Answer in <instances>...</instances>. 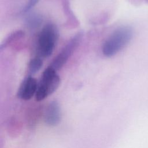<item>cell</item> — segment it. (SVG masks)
I'll return each instance as SVG.
<instances>
[{
	"instance_id": "6da1fadb",
	"label": "cell",
	"mask_w": 148,
	"mask_h": 148,
	"mask_svg": "<svg viewBox=\"0 0 148 148\" xmlns=\"http://www.w3.org/2000/svg\"><path fill=\"white\" fill-rule=\"evenodd\" d=\"M133 30L129 26H122L115 29L105 40L102 46V54L112 57L120 52L131 41Z\"/></svg>"
},
{
	"instance_id": "7a4b0ae2",
	"label": "cell",
	"mask_w": 148,
	"mask_h": 148,
	"mask_svg": "<svg viewBox=\"0 0 148 148\" xmlns=\"http://www.w3.org/2000/svg\"><path fill=\"white\" fill-rule=\"evenodd\" d=\"M59 33L52 23L46 24L38 34L36 42V56L47 58L53 53L58 41Z\"/></svg>"
},
{
	"instance_id": "3957f363",
	"label": "cell",
	"mask_w": 148,
	"mask_h": 148,
	"mask_svg": "<svg viewBox=\"0 0 148 148\" xmlns=\"http://www.w3.org/2000/svg\"><path fill=\"white\" fill-rule=\"evenodd\" d=\"M60 84V77L57 71L49 66L43 71L38 84L35 96L37 102H40L55 92Z\"/></svg>"
},
{
	"instance_id": "277c9868",
	"label": "cell",
	"mask_w": 148,
	"mask_h": 148,
	"mask_svg": "<svg viewBox=\"0 0 148 148\" xmlns=\"http://www.w3.org/2000/svg\"><path fill=\"white\" fill-rule=\"evenodd\" d=\"M82 35L83 33L79 32L71 38L52 61L50 66L52 67L57 71L60 70L66 64L74 50L77 47L81 41Z\"/></svg>"
},
{
	"instance_id": "5b68a950",
	"label": "cell",
	"mask_w": 148,
	"mask_h": 148,
	"mask_svg": "<svg viewBox=\"0 0 148 148\" xmlns=\"http://www.w3.org/2000/svg\"><path fill=\"white\" fill-rule=\"evenodd\" d=\"M62 113L59 103L52 101L44 108L43 119L45 123L49 127H55L59 124L61 120Z\"/></svg>"
},
{
	"instance_id": "8992f818",
	"label": "cell",
	"mask_w": 148,
	"mask_h": 148,
	"mask_svg": "<svg viewBox=\"0 0 148 148\" xmlns=\"http://www.w3.org/2000/svg\"><path fill=\"white\" fill-rule=\"evenodd\" d=\"M38 83L36 79L31 76L25 77L20 84L17 95L18 98L24 101L31 99L35 96Z\"/></svg>"
},
{
	"instance_id": "52a82bcc",
	"label": "cell",
	"mask_w": 148,
	"mask_h": 148,
	"mask_svg": "<svg viewBox=\"0 0 148 148\" xmlns=\"http://www.w3.org/2000/svg\"><path fill=\"white\" fill-rule=\"evenodd\" d=\"M43 111L44 108L41 109L39 107H34L31 109H29L27 111V124H28V125L31 127L36 125L40 116H42L43 117Z\"/></svg>"
},
{
	"instance_id": "ba28073f",
	"label": "cell",
	"mask_w": 148,
	"mask_h": 148,
	"mask_svg": "<svg viewBox=\"0 0 148 148\" xmlns=\"http://www.w3.org/2000/svg\"><path fill=\"white\" fill-rule=\"evenodd\" d=\"M42 66V58L36 56L30 60L28 64V71L30 73L34 74L38 72L41 69Z\"/></svg>"
},
{
	"instance_id": "9c48e42d",
	"label": "cell",
	"mask_w": 148,
	"mask_h": 148,
	"mask_svg": "<svg viewBox=\"0 0 148 148\" xmlns=\"http://www.w3.org/2000/svg\"><path fill=\"white\" fill-rule=\"evenodd\" d=\"M26 22L27 27L34 29L40 25L42 22V18L38 14H32L29 16Z\"/></svg>"
},
{
	"instance_id": "30bf717a",
	"label": "cell",
	"mask_w": 148,
	"mask_h": 148,
	"mask_svg": "<svg viewBox=\"0 0 148 148\" xmlns=\"http://www.w3.org/2000/svg\"><path fill=\"white\" fill-rule=\"evenodd\" d=\"M24 35V32L21 31H15L14 32H13L12 34H11L10 35H9L8 38L5 40L4 43H2L1 46V50H2L3 47H6V45H8L9 43L12 42L14 39H17V38H20L21 37H22Z\"/></svg>"
},
{
	"instance_id": "8fae6325",
	"label": "cell",
	"mask_w": 148,
	"mask_h": 148,
	"mask_svg": "<svg viewBox=\"0 0 148 148\" xmlns=\"http://www.w3.org/2000/svg\"><path fill=\"white\" fill-rule=\"evenodd\" d=\"M39 0H28L27 4L24 6V8L23 9L21 12L23 13L28 12L29 10H30L34 6H35Z\"/></svg>"
}]
</instances>
